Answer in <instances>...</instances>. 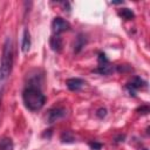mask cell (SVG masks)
I'll use <instances>...</instances> for the list:
<instances>
[{
  "label": "cell",
  "mask_w": 150,
  "mask_h": 150,
  "mask_svg": "<svg viewBox=\"0 0 150 150\" xmlns=\"http://www.w3.org/2000/svg\"><path fill=\"white\" fill-rule=\"evenodd\" d=\"M145 82L141 79V77H135L130 83H128V86H127V89L129 90V93H130V95H134L135 96V93L138 90V89H141V88H144L145 87Z\"/></svg>",
  "instance_id": "6"
},
{
  "label": "cell",
  "mask_w": 150,
  "mask_h": 150,
  "mask_svg": "<svg viewBox=\"0 0 150 150\" xmlns=\"http://www.w3.org/2000/svg\"><path fill=\"white\" fill-rule=\"evenodd\" d=\"M105 115H107V109H105V108H100V109L96 111V116H97L98 118H103V117H105Z\"/></svg>",
  "instance_id": "15"
},
{
  "label": "cell",
  "mask_w": 150,
  "mask_h": 150,
  "mask_svg": "<svg viewBox=\"0 0 150 150\" xmlns=\"http://www.w3.org/2000/svg\"><path fill=\"white\" fill-rule=\"evenodd\" d=\"M104 64H109V60L105 56V54L100 53L98 54V66H104Z\"/></svg>",
  "instance_id": "14"
},
{
  "label": "cell",
  "mask_w": 150,
  "mask_h": 150,
  "mask_svg": "<svg viewBox=\"0 0 150 150\" xmlns=\"http://www.w3.org/2000/svg\"><path fill=\"white\" fill-rule=\"evenodd\" d=\"M89 146L93 149V150H100L102 148V144L101 143H97V142H90L89 143Z\"/></svg>",
  "instance_id": "16"
},
{
  "label": "cell",
  "mask_w": 150,
  "mask_h": 150,
  "mask_svg": "<svg viewBox=\"0 0 150 150\" xmlns=\"http://www.w3.org/2000/svg\"><path fill=\"white\" fill-rule=\"evenodd\" d=\"M87 43V39L83 34H79L77 38L75 39V43H74V53H80L82 50V48L86 46Z\"/></svg>",
  "instance_id": "9"
},
{
  "label": "cell",
  "mask_w": 150,
  "mask_h": 150,
  "mask_svg": "<svg viewBox=\"0 0 150 150\" xmlns=\"http://www.w3.org/2000/svg\"><path fill=\"white\" fill-rule=\"evenodd\" d=\"M61 141L63 143H73V142H75V137H74L71 131L67 130V131H63L61 134Z\"/></svg>",
  "instance_id": "12"
},
{
  "label": "cell",
  "mask_w": 150,
  "mask_h": 150,
  "mask_svg": "<svg viewBox=\"0 0 150 150\" xmlns=\"http://www.w3.org/2000/svg\"><path fill=\"white\" fill-rule=\"evenodd\" d=\"M13 149H14V143L12 138L4 137L0 139V150H13Z\"/></svg>",
  "instance_id": "10"
},
{
  "label": "cell",
  "mask_w": 150,
  "mask_h": 150,
  "mask_svg": "<svg viewBox=\"0 0 150 150\" xmlns=\"http://www.w3.org/2000/svg\"><path fill=\"white\" fill-rule=\"evenodd\" d=\"M49 45H50V48L56 52V53H60L62 50V47H63V41H62V38L60 35H53L50 39H49Z\"/></svg>",
  "instance_id": "7"
},
{
  "label": "cell",
  "mask_w": 150,
  "mask_h": 150,
  "mask_svg": "<svg viewBox=\"0 0 150 150\" xmlns=\"http://www.w3.org/2000/svg\"><path fill=\"white\" fill-rule=\"evenodd\" d=\"M66 84H67L69 90L77 91V90L82 89V87L86 84V82H84V80H82L80 77H71V79H68L66 81Z\"/></svg>",
  "instance_id": "5"
},
{
  "label": "cell",
  "mask_w": 150,
  "mask_h": 150,
  "mask_svg": "<svg viewBox=\"0 0 150 150\" xmlns=\"http://www.w3.org/2000/svg\"><path fill=\"white\" fill-rule=\"evenodd\" d=\"M96 73H100L102 75H108L112 71V68L109 66V64H104V66H98L97 69H95Z\"/></svg>",
  "instance_id": "13"
},
{
  "label": "cell",
  "mask_w": 150,
  "mask_h": 150,
  "mask_svg": "<svg viewBox=\"0 0 150 150\" xmlns=\"http://www.w3.org/2000/svg\"><path fill=\"white\" fill-rule=\"evenodd\" d=\"M66 115H67V110L64 108H54L48 111L47 121H48V123H53V122L64 117Z\"/></svg>",
  "instance_id": "4"
},
{
  "label": "cell",
  "mask_w": 150,
  "mask_h": 150,
  "mask_svg": "<svg viewBox=\"0 0 150 150\" xmlns=\"http://www.w3.org/2000/svg\"><path fill=\"white\" fill-rule=\"evenodd\" d=\"M12 68H13V43L11 38L7 36L4 43L2 56L0 62V107L7 81L12 73Z\"/></svg>",
  "instance_id": "1"
},
{
  "label": "cell",
  "mask_w": 150,
  "mask_h": 150,
  "mask_svg": "<svg viewBox=\"0 0 150 150\" xmlns=\"http://www.w3.org/2000/svg\"><path fill=\"white\" fill-rule=\"evenodd\" d=\"M30 34L28 32V29L23 30V35H22V42H21V50L23 53H27L30 48Z\"/></svg>",
  "instance_id": "8"
},
{
  "label": "cell",
  "mask_w": 150,
  "mask_h": 150,
  "mask_svg": "<svg viewBox=\"0 0 150 150\" xmlns=\"http://www.w3.org/2000/svg\"><path fill=\"white\" fill-rule=\"evenodd\" d=\"M145 150H146V149H145Z\"/></svg>",
  "instance_id": "18"
},
{
  "label": "cell",
  "mask_w": 150,
  "mask_h": 150,
  "mask_svg": "<svg viewBox=\"0 0 150 150\" xmlns=\"http://www.w3.org/2000/svg\"><path fill=\"white\" fill-rule=\"evenodd\" d=\"M52 28H53V32H54L55 35H60L61 33L68 30V29L70 28V25H69V22H68L67 20H64V19L57 16V18H55V19L53 20V22H52Z\"/></svg>",
  "instance_id": "3"
},
{
  "label": "cell",
  "mask_w": 150,
  "mask_h": 150,
  "mask_svg": "<svg viewBox=\"0 0 150 150\" xmlns=\"http://www.w3.org/2000/svg\"><path fill=\"white\" fill-rule=\"evenodd\" d=\"M22 101L25 107L30 111L40 110L46 103V96L42 94L41 89L34 84H28L22 91Z\"/></svg>",
  "instance_id": "2"
},
{
  "label": "cell",
  "mask_w": 150,
  "mask_h": 150,
  "mask_svg": "<svg viewBox=\"0 0 150 150\" xmlns=\"http://www.w3.org/2000/svg\"><path fill=\"white\" fill-rule=\"evenodd\" d=\"M137 111H142V114H148V112H149V108H148L146 105H143V107L138 108Z\"/></svg>",
  "instance_id": "17"
},
{
  "label": "cell",
  "mask_w": 150,
  "mask_h": 150,
  "mask_svg": "<svg viewBox=\"0 0 150 150\" xmlns=\"http://www.w3.org/2000/svg\"><path fill=\"white\" fill-rule=\"evenodd\" d=\"M118 15L124 20H131L135 18V13L130 8H122L118 11Z\"/></svg>",
  "instance_id": "11"
}]
</instances>
